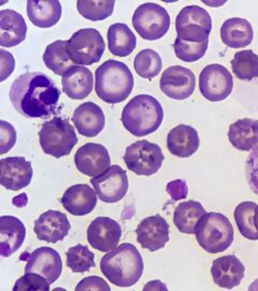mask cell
I'll list each match as a JSON object with an SVG mask.
<instances>
[{"label":"cell","mask_w":258,"mask_h":291,"mask_svg":"<svg viewBox=\"0 0 258 291\" xmlns=\"http://www.w3.org/2000/svg\"><path fill=\"white\" fill-rule=\"evenodd\" d=\"M60 91L42 72H31L19 76L12 84L9 98L15 109L28 118H46L54 112Z\"/></svg>","instance_id":"1"},{"label":"cell","mask_w":258,"mask_h":291,"mask_svg":"<svg viewBox=\"0 0 258 291\" xmlns=\"http://www.w3.org/2000/svg\"><path fill=\"white\" fill-rule=\"evenodd\" d=\"M100 268L109 282L125 287L139 281L143 272L144 263L137 248L131 243H124L102 257Z\"/></svg>","instance_id":"2"},{"label":"cell","mask_w":258,"mask_h":291,"mask_svg":"<svg viewBox=\"0 0 258 291\" xmlns=\"http://www.w3.org/2000/svg\"><path fill=\"white\" fill-rule=\"evenodd\" d=\"M95 90L97 96L108 104L125 100L132 91L134 79L131 71L124 63L108 60L95 72Z\"/></svg>","instance_id":"3"},{"label":"cell","mask_w":258,"mask_h":291,"mask_svg":"<svg viewBox=\"0 0 258 291\" xmlns=\"http://www.w3.org/2000/svg\"><path fill=\"white\" fill-rule=\"evenodd\" d=\"M164 117L163 108L154 96L138 94L124 107L121 121L132 134L142 137L155 132L162 123Z\"/></svg>","instance_id":"4"},{"label":"cell","mask_w":258,"mask_h":291,"mask_svg":"<svg viewBox=\"0 0 258 291\" xmlns=\"http://www.w3.org/2000/svg\"><path fill=\"white\" fill-rule=\"evenodd\" d=\"M195 234L199 245L211 254L224 252L234 238L233 228L228 218L220 213L213 212L202 216Z\"/></svg>","instance_id":"5"},{"label":"cell","mask_w":258,"mask_h":291,"mask_svg":"<svg viewBox=\"0 0 258 291\" xmlns=\"http://www.w3.org/2000/svg\"><path fill=\"white\" fill-rule=\"evenodd\" d=\"M38 136L43 151L56 158L69 155L78 141L69 120L58 117L44 122Z\"/></svg>","instance_id":"6"},{"label":"cell","mask_w":258,"mask_h":291,"mask_svg":"<svg viewBox=\"0 0 258 291\" xmlns=\"http://www.w3.org/2000/svg\"><path fill=\"white\" fill-rule=\"evenodd\" d=\"M132 24L142 38L155 40L162 38L167 32L170 18L164 7L155 3H146L135 11Z\"/></svg>","instance_id":"7"},{"label":"cell","mask_w":258,"mask_h":291,"mask_svg":"<svg viewBox=\"0 0 258 291\" xmlns=\"http://www.w3.org/2000/svg\"><path fill=\"white\" fill-rule=\"evenodd\" d=\"M177 37L185 41L202 42L209 40L212 23L209 13L197 5L183 7L175 19Z\"/></svg>","instance_id":"8"},{"label":"cell","mask_w":258,"mask_h":291,"mask_svg":"<svg viewBox=\"0 0 258 291\" xmlns=\"http://www.w3.org/2000/svg\"><path fill=\"white\" fill-rule=\"evenodd\" d=\"M105 48L102 35L93 28L75 32L68 40L67 45L70 58L77 65H91L99 62Z\"/></svg>","instance_id":"9"},{"label":"cell","mask_w":258,"mask_h":291,"mask_svg":"<svg viewBox=\"0 0 258 291\" xmlns=\"http://www.w3.org/2000/svg\"><path fill=\"white\" fill-rule=\"evenodd\" d=\"M161 149L146 139L137 140L127 147L123 160L128 170L138 175L156 173L164 160Z\"/></svg>","instance_id":"10"},{"label":"cell","mask_w":258,"mask_h":291,"mask_svg":"<svg viewBox=\"0 0 258 291\" xmlns=\"http://www.w3.org/2000/svg\"><path fill=\"white\" fill-rule=\"evenodd\" d=\"M199 86L201 94L207 100L221 101L231 92L233 77L224 66L219 64H209L200 73Z\"/></svg>","instance_id":"11"},{"label":"cell","mask_w":258,"mask_h":291,"mask_svg":"<svg viewBox=\"0 0 258 291\" xmlns=\"http://www.w3.org/2000/svg\"><path fill=\"white\" fill-rule=\"evenodd\" d=\"M99 199L106 203H116L125 195L128 187L126 171L112 165L100 175L90 179Z\"/></svg>","instance_id":"12"},{"label":"cell","mask_w":258,"mask_h":291,"mask_svg":"<svg viewBox=\"0 0 258 291\" xmlns=\"http://www.w3.org/2000/svg\"><path fill=\"white\" fill-rule=\"evenodd\" d=\"M160 88L168 98L183 100L194 92L196 77L188 68L180 65L172 66L165 69L160 79Z\"/></svg>","instance_id":"13"},{"label":"cell","mask_w":258,"mask_h":291,"mask_svg":"<svg viewBox=\"0 0 258 291\" xmlns=\"http://www.w3.org/2000/svg\"><path fill=\"white\" fill-rule=\"evenodd\" d=\"M24 259L27 261L25 273H35L44 277L51 284L60 276L62 268L61 257L54 249L41 247L35 249Z\"/></svg>","instance_id":"14"},{"label":"cell","mask_w":258,"mask_h":291,"mask_svg":"<svg viewBox=\"0 0 258 291\" xmlns=\"http://www.w3.org/2000/svg\"><path fill=\"white\" fill-rule=\"evenodd\" d=\"M77 169L89 177H96L107 170L111 161L107 149L103 145L89 142L80 147L74 156Z\"/></svg>","instance_id":"15"},{"label":"cell","mask_w":258,"mask_h":291,"mask_svg":"<svg viewBox=\"0 0 258 291\" xmlns=\"http://www.w3.org/2000/svg\"><path fill=\"white\" fill-rule=\"evenodd\" d=\"M87 239L94 249L102 252L114 249L118 245L122 231L120 225L108 217H98L87 229Z\"/></svg>","instance_id":"16"},{"label":"cell","mask_w":258,"mask_h":291,"mask_svg":"<svg viewBox=\"0 0 258 291\" xmlns=\"http://www.w3.org/2000/svg\"><path fill=\"white\" fill-rule=\"evenodd\" d=\"M135 232L137 240L142 248L150 252L164 248L169 240V225L158 214L143 219L138 225Z\"/></svg>","instance_id":"17"},{"label":"cell","mask_w":258,"mask_h":291,"mask_svg":"<svg viewBox=\"0 0 258 291\" xmlns=\"http://www.w3.org/2000/svg\"><path fill=\"white\" fill-rule=\"evenodd\" d=\"M0 182L6 189L18 191L28 186L33 170L30 161L23 157H10L0 161Z\"/></svg>","instance_id":"18"},{"label":"cell","mask_w":258,"mask_h":291,"mask_svg":"<svg viewBox=\"0 0 258 291\" xmlns=\"http://www.w3.org/2000/svg\"><path fill=\"white\" fill-rule=\"evenodd\" d=\"M71 224L65 214L48 210L35 220L33 230L39 240L55 244L68 234Z\"/></svg>","instance_id":"19"},{"label":"cell","mask_w":258,"mask_h":291,"mask_svg":"<svg viewBox=\"0 0 258 291\" xmlns=\"http://www.w3.org/2000/svg\"><path fill=\"white\" fill-rule=\"evenodd\" d=\"M245 267L233 255L213 260L211 273L214 283L219 286L231 289L238 286L244 276Z\"/></svg>","instance_id":"20"},{"label":"cell","mask_w":258,"mask_h":291,"mask_svg":"<svg viewBox=\"0 0 258 291\" xmlns=\"http://www.w3.org/2000/svg\"><path fill=\"white\" fill-rule=\"evenodd\" d=\"M72 120L80 134L93 137L103 130L105 118L98 105L92 102H87L75 110Z\"/></svg>","instance_id":"21"},{"label":"cell","mask_w":258,"mask_h":291,"mask_svg":"<svg viewBox=\"0 0 258 291\" xmlns=\"http://www.w3.org/2000/svg\"><path fill=\"white\" fill-rule=\"evenodd\" d=\"M97 197L87 184H77L68 188L60 199L63 208L75 216H83L91 212L96 206Z\"/></svg>","instance_id":"22"},{"label":"cell","mask_w":258,"mask_h":291,"mask_svg":"<svg viewBox=\"0 0 258 291\" xmlns=\"http://www.w3.org/2000/svg\"><path fill=\"white\" fill-rule=\"evenodd\" d=\"M200 139L198 131L192 127L181 124L170 130L167 147L170 153L180 158H188L198 149Z\"/></svg>","instance_id":"23"},{"label":"cell","mask_w":258,"mask_h":291,"mask_svg":"<svg viewBox=\"0 0 258 291\" xmlns=\"http://www.w3.org/2000/svg\"><path fill=\"white\" fill-rule=\"evenodd\" d=\"M62 91L74 100H83L92 91L93 77L87 68L75 65L62 76Z\"/></svg>","instance_id":"24"},{"label":"cell","mask_w":258,"mask_h":291,"mask_svg":"<svg viewBox=\"0 0 258 291\" xmlns=\"http://www.w3.org/2000/svg\"><path fill=\"white\" fill-rule=\"evenodd\" d=\"M27 25L23 16L11 9L0 12V44L10 47L16 46L26 38Z\"/></svg>","instance_id":"25"},{"label":"cell","mask_w":258,"mask_h":291,"mask_svg":"<svg viewBox=\"0 0 258 291\" xmlns=\"http://www.w3.org/2000/svg\"><path fill=\"white\" fill-rule=\"evenodd\" d=\"M26 228L17 217L5 215L0 218L1 254L8 257L19 249L25 237Z\"/></svg>","instance_id":"26"},{"label":"cell","mask_w":258,"mask_h":291,"mask_svg":"<svg viewBox=\"0 0 258 291\" xmlns=\"http://www.w3.org/2000/svg\"><path fill=\"white\" fill-rule=\"evenodd\" d=\"M220 36L222 42L228 46L241 48L251 42L253 31L247 20L234 17L224 22L220 29Z\"/></svg>","instance_id":"27"},{"label":"cell","mask_w":258,"mask_h":291,"mask_svg":"<svg viewBox=\"0 0 258 291\" xmlns=\"http://www.w3.org/2000/svg\"><path fill=\"white\" fill-rule=\"evenodd\" d=\"M227 136L236 149L249 151L258 144V121L247 118L239 119L230 125Z\"/></svg>","instance_id":"28"},{"label":"cell","mask_w":258,"mask_h":291,"mask_svg":"<svg viewBox=\"0 0 258 291\" xmlns=\"http://www.w3.org/2000/svg\"><path fill=\"white\" fill-rule=\"evenodd\" d=\"M27 14L30 22L40 28L54 25L61 15V6L58 1H27Z\"/></svg>","instance_id":"29"},{"label":"cell","mask_w":258,"mask_h":291,"mask_svg":"<svg viewBox=\"0 0 258 291\" xmlns=\"http://www.w3.org/2000/svg\"><path fill=\"white\" fill-rule=\"evenodd\" d=\"M108 47L113 55L120 57L129 56L135 49L137 38L129 27L123 23L111 25L107 31Z\"/></svg>","instance_id":"30"},{"label":"cell","mask_w":258,"mask_h":291,"mask_svg":"<svg viewBox=\"0 0 258 291\" xmlns=\"http://www.w3.org/2000/svg\"><path fill=\"white\" fill-rule=\"evenodd\" d=\"M207 212L202 204L194 200L179 203L173 213V223L184 233L195 234L197 225Z\"/></svg>","instance_id":"31"},{"label":"cell","mask_w":258,"mask_h":291,"mask_svg":"<svg viewBox=\"0 0 258 291\" xmlns=\"http://www.w3.org/2000/svg\"><path fill=\"white\" fill-rule=\"evenodd\" d=\"M68 40H57L48 45L43 55V62L47 68L59 76L76 65L70 58L67 50Z\"/></svg>","instance_id":"32"},{"label":"cell","mask_w":258,"mask_h":291,"mask_svg":"<svg viewBox=\"0 0 258 291\" xmlns=\"http://www.w3.org/2000/svg\"><path fill=\"white\" fill-rule=\"evenodd\" d=\"M230 64L232 72L240 79L251 80L258 77V56L251 50L236 52Z\"/></svg>","instance_id":"33"},{"label":"cell","mask_w":258,"mask_h":291,"mask_svg":"<svg viewBox=\"0 0 258 291\" xmlns=\"http://www.w3.org/2000/svg\"><path fill=\"white\" fill-rule=\"evenodd\" d=\"M257 204L253 202H243L235 208L234 217L240 233L246 238L258 240V232L254 224V214Z\"/></svg>","instance_id":"34"},{"label":"cell","mask_w":258,"mask_h":291,"mask_svg":"<svg viewBox=\"0 0 258 291\" xmlns=\"http://www.w3.org/2000/svg\"><path fill=\"white\" fill-rule=\"evenodd\" d=\"M134 67L136 73L141 77L151 79L160 72L162 67V59L153 50L145 48L136 56Z\"/></svg>","instance_id":"35"},{"label":"cell","mask_w":258,"mask_h":291,"mask_svg":"<svg viewBox=\"0 0 258 291\" xmlns=\"http://www.w3.org/2000/svg\"><path fill=\"white\" fill-rule=\"evenodd\" d=\"M67 265L73 272L82 273L95 267V255L87 246L79 244L71 247L66 252Z\"/></svg>","instance_id":"36"},{"label":"cell","mask_w":258,"mask_h":291,"mask_svg":"<svg viewBox=\"0 0 258 291\" xmlns=\"http://www.w3.org/2000/svg\"><path fill=\"white\" fill-rule=\"evenodd\" d=\"M115 1H77L79 13L85 18L93 21L103 20L113 13Z\"/></svg>","instance_id":"37"},{"label":"cell","mask_w":258,"mask_h":291,"mask_svg":"<svg viewBox=\"0 0 258 291\" xmlns=\"http://www.w3.org/2000/svg\"><path fill=\"white\" fill-rule=\"evenodd\" d=\"M209 40L202 42H190L176 36L173 44L177 58L185 62H194L202 58L208 48Z\"/></svg>","instance_id":"38"},{"label":"cell","mask_w":258,"mask_h":291,"mask_svg":"<svg viewBox=\"0 0 258 291\" xmlns=\"http://www.w3.org/2000/svg\"><path fill=\"white\" fill-rule=\"evenodd\" d=\"M50 284L41 275L26 273L16 281L13 290H49Z\"/></svg>","instance_id":"39"},{"label":"cell","mask_w":258,"mask_h":291,"mask_svg":"<svg viewBox=\"0 0 258 291\" xmlns=\"http://www.w3.org/2000/svg\"><path fill=\"white\" fill-rule=\"evenodd\" d=\"M245 175L250 189L258 195V146L253 149L247 158Z\"/></svg>","instance_id":"40"},{"label":"cell","mask_w":258,"mask_h":291,"mask_svg":"<svg viewBox=\"0 0 258 291\" xmlns=\"http://www.w3.org/2000/svg\"><path fill=\"white\" fill-rule=\"evenodd\" d=\"M0 154L8 152L16 142V132L14 127L9 122L0 121Z\"/></svg>","instance_id":"41"},{"label":"cell","mask_w":258,"mask_h":291,"mask_svg":"<svg viewBox=\"0 0 258 291\" xmlns=\"http://www.w3.org/2000/svg\"><path fill=\"white\" fill-rule=\"evenodd\" d=\"M75 290H111L106 281L98 276L84 278L76 285Z\"/></svg>","instance_id":"42"},{"label":"cell","mask_w":258,"mask_h":291,"mask_svg":"<svg viewBox=\"0 0 258 291\" xmlns=\"http://www.w3.org/2000/svg\"><path fill=\"white\" fill-rule=\"evenodd\" d=\"M0 80H5L13 72L15 67V59L11 53L0 49Z\"/></svg>","instance_id":"43"},{"label":"cell","mask_w":258,"mask_h":291,"mask_svg":"<svg viewBox=\"0 0 258 291\" xmlns=\"http://www.w3.org/2000/svg\"><path fill=\"white\" fill-rule=\"evenodd\" d=\"M166 189L172 199L175 201L185 199L187 193L185 182L180 179L173 180L168 183Z\"/></svg>","instance_id":"44"},{"label":"cell","mask_w":258,"mask_h":291,"mask_svg":"<svg viewBox=\"0 0 258 291\" xmlns=\"http://www.w3.org/2000/svg\"><path fill=\"white\" fill-rule=\"evenodd\" d=\"M254 224L256 229L258 232V205H257L254 214Z\"/></svg>","instance_id":"45"},{"label":"cell","mask_w":258,"mask_h":291,"mask_svg":"<svg viewBox=\"0 0 258 291\" xmlns=\"http://www.w3.org/2000/svg\"><path fill=\"white\" fill-rule=\"evenodd\" d=\"M250 288V290H258V278L249 285V289Z\"/></svg>","instance_id":"46"}]
</instances>
